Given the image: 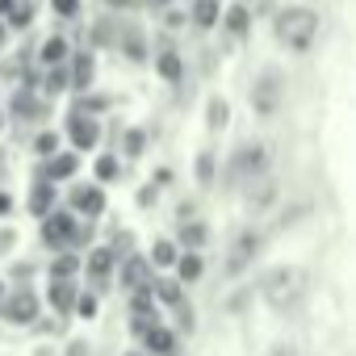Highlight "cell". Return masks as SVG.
<instances>
[{
	"label": "cell",
	"instance_id": "1",
	"mask_svg": "<svg viewBox=\"0 0 356 356\" xmlns=\"http://www.w3.org/2000/svg\"><path fill=\"white\" fill-rule=\"evenodd\" d=\"M273 34H277V42L289 47L293 55H306V51L314 47V38H318V13L306 9V5H289V9L277 13Z\"/></svg>",
	"mask_w": 356,
	"mask_h": 356
},
{
	"label": "cell",
	"instance_id": "2",
	"mask_svg": "<svg viewBox=\"0 0 356 356\" xmlns=\"http://www.w3.org/2000/svg\"><path fill=\"white\" fill-rule=\"evenodd\" d=\"M260 293L268 298V306L293 310L302 302V293H306V277H302V268H273V273H264Z\"/></svg>",
	"mask_w": 356,
	"mask_h": 356
},
{
	"label": "cell",
	"instance_id": "3",
	"mask_svg": "<svg viewBox=\"0 0 356 356\" xmlns=\"http://www.w3.org/2000/svg\"><path fill=\"white\" fill-rule=\"evenodd\" d=\"M260 172H268V147L264 143H243L227 163V185H248Z\"/></svg>",
	"mask_w": 356,
	"mask_h": 356
},
{
	"label": "cell",
	"instance_id": "4",
	"mask_svg": "<svg viewBox=\"0 0 356 356\" xmlns=\"http://www.w3.org/2000/svg\"><path fill=\"white\" fill-rule=\"evenodd\" d=\"M281 101H285V80H281V72H260L256 76V84H252V109L260 113V118H273L277 109H281Z\"/></svg>",
	"mask_w": 356,
	"mask_h": 356
},
{
	"label": "cell",
	"instance_id": "5",
	"mask_svg": "<svg viewBox=\"0 0 356 356\" xmlns=\"http://www.w3.org/2000/svg\"><path fill=\"white\" fill-rule=\"evenodd\" d=\"M260 248H264V235H260V231H239V235L231 239V248H227V277H243V273L256 264Z\"/></svg>",
	"mask_w": 356,
	"mask_h": 356
},
{
	"label": "cell",
	"instance_id": "6",
	"mask_svg": "<svg viewBox=\"0 0 356 356\" xmlns=\"http://www.w3.org/2000/svg\"><path fill=\"white\" fill-rule=\"evenodd\" d=\"M273 202H277V181H273L268 172H260L256 181H248V210H252V214L273 210Z\"/></svg>",
	"mask_w": 356,
	"mask_h": 356
},
{
	"label": "cell",
	"instance_id": "7",
	"mask_svg": "<svg viewBox=\"0 0 356 356\" xmlns=\"http://www.w3.org/2000/svg\"><path fill=\"white\" fill-rule=\"evenodd\" d=\"M0 314H5L9 323H34V314H38V302H34V293H30V289H17L13 298H5V302H0Z\"/></svg>",
	"mask_w": 356,
	"mask_h": 356
},
{
	"label": "cell",
	"instance_id": "8",
	"mask_svg": "<svg viewBox=\"0 0 356 356\" xmlns=\"http://www.w3.org/2000/svg\"><path fill=\"white\" fill-rule=\"evenodd\" d=\"M67 134H72V143H76V151H88V147H97V138H101V126L88 118V113H72L67 118Z\"/></svg>",
	"mask_w": 356,
	"mask_h": 356
},
{
	"label": "cell",
	"instance_id": "9",
	"mask_svg": "<svg viewBox=\"0 0 356 356\" xmlns=\"http://www.w3.org/2000/svg\"><path fill=\"white\" fill-rule=\"evenodd\" d=\"M47 222H42V243L47 248H67L72 243V231H76V222H72V214H42Z\"/></svg>",
	"mask_w": 356,
	"mask_h": 356
},
{
	"label": "cell",
	"instance_id": "10",
	"mask_svg": "<svg viewBox=\"0 0 356 356\" xmlns=\"http://www.w3.org/2000/svg\"><path fill=\"white\" fill-rule=\"evenodd\" d=\"M72 206H76L80 214L97 218V214L105 210V193H101L97 185H80V189H72Z\"/></svg>",
	"mask_w": 356,
	"mask_h": 356
},
{
	"label": "cell",
	"instance_id": "11",
	"mask_svg": "<svg viewBox=\"0 0 356 356\" xmlns=\"http://www.w3.org/2000/svg\"><path fill=\"white\" fill-rule=\"evenodd\" d=\"M92 72H97V67H92V55H88V51L76 55V59H72V72H67V88L84 92V88L92 84Z\"/></svg>",
	"mask_w": 356,
	"mask_h": 356
},
{
	"label": "cell",
	"instance_id": "12",
	"mask_svg": "<svg viewBox=\"0 0 356 356\" xmlns=\"http://www.w3.org/2000/svg\"><path fill=\"white\" fill-rule=\"evenodd\" d=\"M38 59H42L47 67H51V63H67V59H72V47H67V38H63V34H51V38L42 42V55H38Z\"/></svg>",
	"mask_w": 356,
	"mask_h": 356
},
{
	"label": "cell",
	"instance_id": "13",
	"mask_svg": "<svg viewBox=\"0 0 356 356\" xmlns=\"http://www.w3.org/2000/svg\"><path fill=\"white\" fill-rule=\"evenodd\" d=\"M122 30H126V26H122L118 17H101V22H97V30H92V42H97V47H118Z\"/></svg>",
	"mask_w": 356,
	"mask_h": 356
},
{
	"label": "cell",
	"instance_id": "14",
	"mask_svg": "<svg viewBox=\"0 0 356 356\" xmlns=\"http://www.w3.org/2000/svg\"><path fill=\"white\" fill-rule=\"evenodd\" d=\"M218 17H222L218 0H193V26H197V30H210V26H218Z\"/></svg>",
	"mask_w": 356,
	"mask_h": 356
},
{
	"label": "cell",
	"instance_id": "15",
	"mask_svg": "<svg viewBox=\"0 0 356 356\" xmlns=\"http://www.w3.org/2000/svg\"><path fill=\"white\" fill-rule=\"evenodd\" d=\"M122 281H126V289H151V268H147V260L134 256V260L126 264V277H122Z\"/></svg>",
	"mask_w": 356,
	"mask_h": 356
},
{
	"label": "cell",
	"instance_id": "16",
	"mask_svg": "<svg viewBox=\"0 0 356 356\" xmlns=\"http://www.w3.org/2000/svg\"><path fill=\"white\" fill-rule=\"evenodd\" d=\"M76 155H51V163L42 168V176H47V181H67V176L76 172Z\"/></svg>",
	"mask_w": 356,
	"mask_h": 356
},
{
	"label": "cell",
	"instance_id": "17",
	"mask_svg": "<svg viewBox=\"0 0 356 356\" xmlns=\"http://www.w3.org/2000/svg\"><path fill=\"white\" fill-rule=\"evenodd\" d=\"M34 9H38L34 0H13V5L5 9V17H9V26H13V30H26V26L34 22Z\"/></svg>",
	"mask_w": 356,
	"mask_h": 356
},
{
	"label": "cell",
	"instance_id": "18",
	"mask_svg": "<svg viewBox=\"0 0 356 356\" xmlns=\"http://www.w3.org/2000/svg\"><path fill=\"white\" fill-rule=\"evenodd\" d=\"M51 306H55V310H72V306H76V289H72V281L51 277Z\"/></svg>",
	"mask_w": 356,
	"mask_h": 356
},
{
	"label": "cell",
	"instance_id": "19",
	"mask_svg": "<svg viewBox=\"0 0 356 356\" xmlns=\"http://www.w3.org/2000/svg\"><path fill=\"white\" fill-rule=\"evenodd\" d=\"M155 67H159V76L163 80H181V72H185V63H181V55H176V51H159V59H155Z\"/></svg>",
	"mask_w": 356,
	"mask_h": 356
},
{
	"label": "cell",
	"instance_id": "20",
	"mask_svg": "<svg viewBox=\"0 0 356 356\" xmlns=\"http://www.w3.org/2000/svg\"><path fill=\"white\" fill-rule=\"evenodd\" d=\"M222 26H227L235 38H243V34H248V26H252V17H248V5H231V9H227V17H222Z\"/></svg>",
	"mask_w": 356,
	"mask_h": 356
},
{
	"label": "cell",
	"instance_id": "21",
	"mask_svg": "<svg viewBox=\"0 0 356 356\" xmlns=\"http://www.w3.org/2000/svg\"><path fill=\"white\" fill-rule=\"evenodd\" d=\"M51 206H55V189H51V181L34 185V193H30V210H34V214H51Z\"/></svg>",
	"mask_w": 356,
	"mask_h": 356
},
{
	"label": "cell",
	"instance_id": "22",
	"mask_svg": "<svg viewBox=\"0 0 356 356\" xmlns=\"http://www.w3.org/2000/svg\"><path fill=\"white\" fill-rule=\"evenodd\" d=\"M109 268H113V252L109 248H92L88 252V273L92 277H109Z\"/></svg>",
	"mask_w": 356,
	"mask_h": 356
},
{
	"label": "cell",
	"instance_id": "23",
	"mask_svg": "<svg viewBox=\"0 0 356 356\" xmlns=\"http://www.w3.org/2000/svg\"><path fill=\"white\" fill-rule=\"evenodd\" d=\"M176 264V273H181V281H197L202 277V256L197 252H185L181 260H172Z\"/></svg>",
	"mask_w": 356,
	"mask_h": 356
},
{
	"label": "cell",
	"instance_id": "24",
	"mask_svg": "<svg viewBox=\"0 0 356 356\" xmlns=\"http://www.w3.org/2000/svg\"><path fill=\"white\" fill-rule=\"evenodd\" d=\"M47 92L55 97V92H67V63H51V72H47Z\"/></svg>",
	"mask_w": 356,
	"mask_h": 356
},
{
	"label": "cell",
	"instance_id": "25",
	"mask_svg": "<svg viewBox=\"0 0 356 356\" xmlns=\"http://www.w3.org/2000/svg\"><path fill=\"white\" fill-rule=\"evenodd\" d=\"M181 243H185V248H202V243H206V227L185 218V222H181Z\"/></svg>",
	"mask_w": 356,
	"mask_h": 356
},
{
	"label": "cell",
	"instance_id": "26",
	"mask_svg": "<svg viewBox=\"0 0 356 356\" xmlns=\"http://www.w3.org/2000/svg\"><path fill=\"white\" fill-rule=\"evenodd\" d=\"M76 268H80V260L63 252V256H55V264H51V277H59V281H72V277H76Z\"/></svg>",
	"mask_w": 356,
	"mask_h": 356
},
{
	"label": "cell",
	"instance_id": "27",
	"mask_svg": "<svg viewBox=\"0 0 356 356\" xmlns=\"http://www.w3.org/2000/svg\"><path fill=\"white\" fill-rule=\"evenodd\" d=\"M143 335H147V339H143L147 348H155V352H172V335H168L163 327H147Z\"/></svg>",
	"mask_w": 356,
	"mask_h": 356
},
{
	"label": "cell",
	"instance_id": "28",
	"mask_svg": "<svg viewBox=\"0 0 356 356\" xmlns=\"http://www.w3.org/2000/svg\"><path fill=\"white\" fill-rule=\"evenodd\" d=\"M197 181L202 185H214V151H202L197 155Z\"/></svg>",
	"mask_w": 356,
	"mask_h": 356
},
{
	"label": "cell",
	"instance_id": "29",
	"mask_svg": "<svg viewBox=\"0 0 356 356\" xmlns=\"http://www.w3.org/2000/svg\"><path fill=\"white\" fill-rule=\"evenodd\" d=\"M227 118H231L227 101H210V130H222V126H227Z\"/></svg>",
	"mask_w": 356,
	"mask_h": 356
},
{
	"label": "cell",
	"instance_id": "30",
	"mask_svg": "<svg viewBox=\"0 0 356 356\" xmlns=\"http://www.w3.org/2000/svg\"><path fill=\"white\" fill-rule=\"evenodd\" d=\"M155 293H159L168 306H181V285H172V281H155Z\"/></svg>",
	"mask_w": 356,
	"mask_h": 356
},
{
	"label": "cell",
	"instance_id": "31",
	"mask_svg": "<svg viewBox=\"0 0 356 356\" xmlns=\"http://www.w3.org/2000/svg\"><path fill=\"white\" fill-rule=\"evenodd\" d=\"M151 260H155L159 268H168V264L176 260V248H172V243H155V252H151Z\"/></svg>",
	"mask_w": 356,
	"mask_h": 356
},
{
	"label": "cell",
	"instance_id": "32",
	"mask_svg": "<svg viewBox=\"0 0 356 356\" xmlns=\"http://www.w3.org/2000/svg\"><path fill=\"white\" fill-rule=\"evenodd\" d=\"M97 176H101V181H113V176H118V159H113V155L97 159Z\"/></svg>",
	"mask_w": 356,
	"mask_h": 356
},
{
	"label": "cell",
	"instance_id": "33",
	"mask_svg": "<svg viewBox=\"0 0 356 356\" xmlns=\"http://www.w3.org/2000/svg\"><path fill=\"white\" fill-rule=\"evenodd\" d=\"M143 143H147V138H143V130H130V134H126V155H130V159H134V155H143Z\"/></svg>",
	"mask_w": 356,
	"mask_h": 356
},
{
	"label": "cell",
	"instance_id": "34",
	"mask_svg": "<svg viewBox=\"0 0 356 356\" xmlns=\"http://www.w3.org/2000/svg\"><path fill=\"white\" fill-rule=\"evenodd\" d=\"M51 5H55L59 17H76L80 13V0H51Z\"/></svg>",
	"mask_w": 356,
	"mask_h": 356
},
{
	"label": "cell",
	"instance_id": "35",
	"mask_svg": "<svg viewBox=\"0 0 356 356\" xmlns=\"http://www.w3.org/2000/svg\"><path fill=\"white\" fill-rule=\"evenodd\" d=\"M34 147H38L42 155H55V147H59V138H55V134H38V143H34Z\"/></svg>",
	"mask_w": 356,
	"mask_h": 356
},
{
	"label": "cell",
	"instance_id": "36",
	"mask_svg": "<svg viewBox=\"0 0 356 356\" xmlns=\"http://www.w3.org/2000/svg\"><path fill=\"white\" fill-rule=\"evenodd\" d=\"M76 310H80L84 318H92V314H97V302H92V298H76Z\"/></svg>",
	"mask_w": 356,
	"mask_h": 356
},
{
	"label": "cell",
	"instance_id": "37",
	"mask_svg": "<svg viewBox=\"0 0 356 356\" xmlns=\"http://www.w3.org/2000/svg\"><path fill=\"white\" fill-rule=\"evenodd\" d=\"M268 356H298V348H293V343H277Z\"/></svg>",
	"mask_w": 356,
	"mask_h": 356
},
{
	"label": "cell",
	"instance_id": "38",
	"mask_svg": "<svg viewBox=\"0 0 356 356\" xmlns=\"http://www.w3.org/2000/svg\"><path fill=\"white\" fill-rule=\"evenodd\" d=\"M163 26H168V30H181V26H185V17H181V13H168V17H163Z\"/></svg>",
	"mask_w": 356,
	"mask_h": 356
},
{
	"label": "cell",
	"instance_id": "39",
	"mask_svg": "<svg viewBox=\"0 0 356 356\" xmlns=\"http://www.w3.org/2000/svg\"><path fill=\"white\" fill-rule=\"evenodd\" d=\"M109 5H113V9H134L138 0H109Z\"/></svg>",
	"mask_w": 356,
	"mask_h": 356
},
{
	"label": "cell",
	"instance_id": "40",
	"mask_svg": "<svg viewBox=\"0 0 356 356\" xmlns=\"http://www.w3.org/2000/svg\"><path fill=\"white\" fill-rule=\"evenodd\" d=\"M9 210H13V202H9L5 193H0V214H9Z\"/></svg>",
	"mask_w": 356,
	"mask_h": 356
},
{
	"label": "cell",
	"instance_id": "41",
	"mask_svg": "<svg viewBox=\"0 0 356 356\" xmlns=\"http://www.w3.org/2000/svg\"><path fill=\"white\" fill-rule=\"evenodd\" d=\"M67 356H88V352H84V343H72V352H67Z\"/></svg>",
	"mask_w": 356,
	"mask_h": 356
},
{
	"label": "cell",
	"instance_id": "42",
	"mask_svg": "<svg viewBox=\"0 0 356 356\" xmlns=\"http://www.w3.org/2000/svg\"><path fill=\"white\" fill-rule=\"evenodd\" d=\"M147 5H151V9H168V5H172V0H147Z\"/></svg>",
	"mask_w": 356,
	"mask_h": 356
},
{
	"label": "cell",
	"instance_id": "43",
	"mask_svg": "<svg viewBox=\"0 0 356 356\" xmlns=\"http://www.w3.org/2000/svg\"><path fill=\"white\" fill-rule=\"evenodd\" d=\"M9 5H13V0H0V13H5V9H9Z\"/></svg>",
	"mask_w": 356,
	"mask_h": 356
},
{
	"label": "cell",
	"instance_id": "44",
	"mask_svg": "<svg viewBox=\"0 0 356 356\" xmlns=\"http://www.w3.org/2000/svg\"><path fill=\"white\" fill-rule=\"evenodd\" d=\"M0 47H5V22H0Z\"/></svg>",
	"mask_w": 356,
	"mask_h": 356
}]
</instances>
